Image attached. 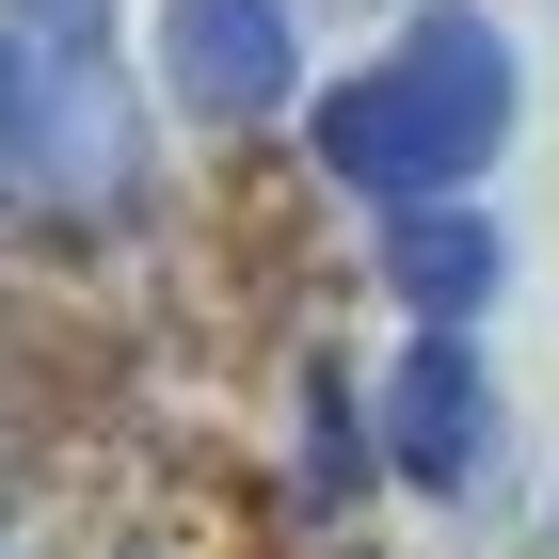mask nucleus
I'll return each instance as SVG.
<instances>
[{
	"label": "nucleus",
	"instance_id": "nucleus-1",
	"mask_svg": "<svg viewBox=\"0 0 559 559\" xmlns=\"http://www.w3.org/2000/svg\"><path fill=\"white\" fill-rule=\"evenodd\" d=\"M496 144H512V33H496L479 0H431V16H400L384 64L320 81V176H352L368 209H400V192H479Z\"/></svg>",
	"mask_w": 559,
	"mask_h": 559
},
{
	"label": "nucleus",
	"instance_id": "nucleus-2",
	"mask_svg": "<svg viewBox=\"0 0 559 559\" xmlns=\"http://www.w3.org/2000/svg\"><path fill=\"white\" fill-rule=\"evenodd\" d=\"M0 176L33 209H144V129L96 0H0Z\"/></svg>",
	"mask_w": 559,
	"mask_h": 559
},
{
	"label": "nucleus",
	"instance_id": "nucleus-3",
	"mask_svg": "<svg viewBox=\"0 0 559 559\" xmlns=\"http://www.w3.org/2000/svg\"><path fill=\"white\" fill-rule=\"evenodd\" d=\"M479 448H496V384H479V320H416L384 384V479L400 496H464Z\"/></svg>",
	"mask_w": 559,
	"mask_h": 559
},
{
	"label": "nucleus",
	"instance_id": "nucleus-4",
	"mask_svg": "<svg viewBox=\"0 0 559 559\" xmlns=\"http://www.w3.org/2000/svg\"><path fill=\"white\" fill-rule=\"evenodd\" d=\"M160 81L209 112V129H272L304 96V33L288 0H160Z\"/></svg>",
	"mask_w": 559,
	"mask_h": 559
},
{
	"label": "nucleus",
	"instance_id": "nucleus-5",
	"mask_svg": "<svg viewBox=\"0 0 559 559\" xmlns=\"http://www.w3.org/2000/svg\"><path fill=\"white\" fill-rule=\"evenodd\" d=\"M384 288L416 304V320H479V304H496V224H479L464 192H400L384 209Z\"/></svg>",
	"mask_w": 559,
	"mask_h": 559
},
{
	"label": "nucleus",
	"instance_id": "nucleus-6",
	"mask_svg": "<svg viewBox=\"0 0 559 559\" xmlns=\"http://www.w3.org/2000/svg\"><path fill=\"white\" fill-rule=\"evenodd\" d=\"M304 496H320V512L368 496V416H352V368H336V352L304 368Z\"/></svg>",
	"mask_w": 559,
	"mask_h": 559
},
{
	"label": "nucleus",
	"instance_id": "nucleus-7",
	"mask_svg": "<svg viewBox=\"0 0 559 559\" xmlns=\"http://www.w3.org/2000/svg\"><path fill=\"white\" fill-rule=\"evenodd\" d=\"M336 16H368V0H336Z\"/></svg>",
	"mask_w": 559,
	"mask_h": 559
}]
</instances>
